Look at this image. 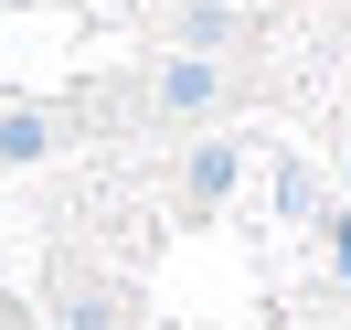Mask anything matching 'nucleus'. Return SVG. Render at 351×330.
I'll list each match as a JSON object with an SVG mask.
<instances>
[{"instance_id": "nucleus-2", "label": "nucleus", "mask_w": 351, "mask_h": 330, "mask_svg": "<svg viewBox=\"0 0 351 330\" xmlns=\"http://www.w3.org/2000/svg\"><path fill=\"white\" fill-rule=\"evenodd\" d=\"M223 181H234V150H202V160H192V192H202V202H213V192H223Z\"/></svg>"}, {"instance_id": "nucleus-1", "label": "nucleus", "mask_w": 351, "mask_h": 330, "mask_svg": "<svg viewBox=\"0 0 351 330\" xmlns=\"http://www.w3.org/2000/svg\"><path fill=\"white\" fill-rule=\"evenodd\" d=\"M160 107H181V117L213 107V64H171V75H160Z\"/></svg>"}]
</instances>
